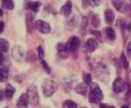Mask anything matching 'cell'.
Returning <instances> with one entry per match:
<instances>
[{"mask_svg":"<svg viewBox=\"0 0 131 108\" xmlns=\"http://www.w3.org/2000/svg\"><path fill=\"white\" fill-rule=\"evenodd\" d=\"M28 103H30L28 95H27V94H22V95L19 96L18 102H17V105H18L19 108H25V107H27V105H28Z\"/></svg>","mask_w":131,"mask_h":108,"instance_id":"cell-14","label":"cell"},{"mask_svg":"<svg viewBox=\"0 0 131 108\" xmlns=\"http://www.w3.org/2000/svg\"><path fill=\"white\" fill-rule=\"evenodd\" d=\"M36 28L41 32V34H49L50 32V25L45 21H37L36 22Z\"/></svg>","mask_w":131,"mask_h":108,"instance_id":"cell-7","label":"cell"},{"mask_svg":"<svg viewBox=\"0 0 131 108\" xmlns=\"http://www.w3.org/2000/svg\"><path fill=\"white\" fill-rule=\"evenodd\" d=\"M84 2L89 5H93V7H98L100 4V0H84Z\"/></svg>","mask_w":131,"mask_h":108,"instance_id":"cell-26","label":"cell"},{"mask_svg":"<svg viewBox=\"0 0 131 108\" xmlns=\"http://www.w3.org/2000/svg\"><path fill=\"white\" fill-rule=\"evenodd\" d=\"M58 89V85L54 80H50V79H46L42 81V93L45 96H51Z\"/></svg>","mask_w":131,"mask_h":108,"instance_id":"cell-2","label":"cell"},{"mask_svg":"<svg viewBox=\"0 0 131 108\" xmlns=\"http://www.w3.org/2000/svg\"><path fill=\"white\" fill-rule=\"evenodd\" d=\"M57 51H58V56H59L60 58H67L71 50H70L68 45H66V44H62V42H59V44L57 45Z\"/></svg>","mask_w":131,"mask_h":108,"instance_id":"cell-6","label":"cell"},{"mask_svg":"<svg viewBox=\"0 0 131 108\" xmlns=\"http://www.w3.org/2000/svg\"><path fill=\"white\" fill-rule=\"evenodd\" d=\"M126 88H127V84H126L122 79L117 77V79L113 81V91H114V93L119 94V93H122Z\"/></svg>","mask_w":131,"mask_h":108,"instance_id":"cell-5","label":"cell"},{"mask_svg":"<svg viewBox=\"0 0 131 108\" xmlns=\"http://www.w3.org/2000/svg\"><path fill=\"white\" fill-rule=\"evenodd\" d=\"M67 45H68V48H70L71 51H76V50L79 49V46H80V39L76 37V36H72V37L68 40Z\"/></svg>","mask_w":131,"mask_h":108,"instance_id":"cell-9","label":"cell"},{"mask_svg":"<svg viewBox=\"0 0 131 108\" xmlns=\"http://www.w3.org/2000/svg\"><path fill=\"white\" fill-rule=\"evenodd\" d=\"M127 50H128V54L131 56V42L128 44V46H127Z\"/></svg>","mask_w":131,"mask_h":108,"instance_id":"cell-30","label":"cell"},{"mask_svg":"<svg viewBox=\"0 0 131 108\" xmlns=\"http://www.w3.org/2000/svg\"><path fill=\"white\" fill-rule=\"evenodd\" d=\"M12 54H13V57H14L16 61H21V59L25 57V51H23V49H22L21 46H14Z\"/></svg>","mask_w":131,"mask_h":108,"instance_id":"cell-11","label":"cell"},{"mask_svg":"<svg viewBox=\"0 0 131 108\" xmlns=\"http://www.w3.org/2000/svg\"><path fill=\"white\" fill-rule=\"evenodd\" d=\"M2 5H3V9H8V10H12L14 8L13 0H2Z\"/></svg>","mask_w":131,"mask_h":108,"instance_id":"cell-17","label":"cell"},{"mask_svg":"<svg viewBox=\"0 0 131 108\" xmlns=\"http://www.w3.org/2000/svg\"><path fill=\"white\" fill-rule=\"evenodd\" d=\"M63 107H71V108H76L77 107V103L72 102V100H66L63 103Z\"/></svg>","mask_w":131,"mask_h":108,"instance_id":"cell-23","label":"cell"},{"mask_svg":"<svg viewBox=\"0 0 131 108\" xmlns=\"http://www.w3.org/2000/svg\"><path fill=\"white\" fill-rule=\"evenodd\" d=\"M60 13L63 16H70L72 13V2H71V0H67V2H66V4L60 9Z\"/></svg>","mask_w":131,"mask_h":108,"instance_id":"cell-12","label":"cell"},{"mask_svg":"<svg viewBox=\"0 0 131 108\" xmlns=\"http://www.w3.org/2000/svg\"><path fill=\"white\" fill-rule=\"evenodd\" d=\"M84 80H85V84H88V85L91 84V76L89 73H84Z\"/></svg>","mask_w":131,"mask_h":108,"instance_id":"cell-27","label":"cell"},{"mask_svg":"<svg viewBox=\"0 0 131 108\" xmlns=\"http://www.w3.org/2000/svg\"><path fill=\"white\" fill-rule=\"evenodd\" d=\"M103 91L100 90V88L96 85V84H93V86H91V90H90V98H89V100H90V103H93V104H100V102L103 100Z\"/></svg>","mask_w":131,"mask_h":108,"instance_id":"cell-1","label":"cell"},{"mask_svg":"<svg viewBox=\"0 0 131 108\" xmlns=\"http://www.w3.org/2000/svg\"><path fill=\"white\" fill-rule=\"evenodd\" d=\"M27 9H31L32 12H37L40 9V3L39 2H31L27 4Z\"/></svg>","mask_w":131,"mask_h":108,"instance_id":"cell-20","label":"cell"},{"mask_svg":"<svg viewBox=\"0 0 131 108\" xmlns=\"http://www.w3.org/2000/svg\"><path fill=\"white\" fill-rule=\"evenodd\" d=\"M126 102H127V105H131V89L128 85H127V93H126Z\"/></svg>","mask_w":131,"mask_h":108,"instance_id":"cell-24","label":"cell"},{"mask_svg":"<svg viewBox=\"0 0 131 108\" xmlns=\"http://www.w3.org/2000/svg\"><path fill=\"white\" fill-rule=\"evenodd\" d=\"M8 73H9V70L5 67V66H2V68H0V77H2V81H7L8 79Z\"/></svg>","mask_w":131,"mask_h":108,"instance_id":"cell-18","label":"cell"},{"mask_svg":"<svg viewBox=\"0 0 131 108\" xmlns=\"http://www.w3.org/2000/svg\"><path fill=\"white\" fill-rule=\"evenodd\" d=\"M121 63H122L123 68H128V62H127V59H126V56H125L123 53L121 54Z\"/></svg>","mask_w":131,"mask_h":108,"instance_id":"cell-25","label":"cell"},{"mask_svg":"<svg viewBox=\"0 0 131 108\" xmlns=\"http://www.w3.org/2000/svg\"><path fill=\"white\" fill-rule=\"evenodd\" d=\"M41 64H42V67H44V70H45V72H48V73H50V68H49V66L46 64V62L41 59Z\"/></svg>","mask_w":131,"mask_h":108,"instance_id":"cell-28","label":"cell"},{"mask_svg":"<svg viewBox=\"0 0 131 108\" xmlns=\"http://www.w3.org/2000/svg\"><path fill=\"white\" fill-rule=\"evenodd\" d=\"M96 48H98V41H96L94 37L88 39V41H86V50H88L89 53H93V51L96 50Z\"/></svg>","mask_w":131,"mask_h":108,"instance_id":"cell-10","label":"cell"},{"mask_svg":"<svg viewBox=\"0 0 131 108\" xmlns=\"http://www.w3.org/2000/svg\"><path fill=\"white\" fill-rule=\"evenodd\" d=\"M96 76L102 80V81H104V82H107L108 81V77H109V71H108V68H107V66L105 64H98V67H96Z\"/></svg>","mask_w":131,"mask_h":108,"instance_id":"cell-3","label":"cell"},{"mask_svg":"<svg viewBox=\"0 0 131 108\" xmlns=\"http://www.w3.org/2000/svg\"><path fill=\"white\" fill-rule=\"evenodd\" d=\"M89 21H90V25H91L94 28L99 27V25H100L99 16H98V14H95V13H90V14H89Z\"/></svg>","mask_w":131,"mask_h":108,"instance_id":"cell-13","label":"cell"},{"mask_svg":"<svg viewBox=\"0 0 131 108\" xmlns=\"http://www.w3.org/2000/svg\"><path fill=\"white\" fill-rule=\"evenodd\" d=\"M105 35H107V37L109 40H114L116 39V32H114V30L112 27H107L105 28Z\"/></svg>","mask_w":131,"mask_h":108,"instance_id":"cell-21","label":"cell"},{"mask_svg":"<svg viewBox=\"0 0 131 108\" xmlns=\"http://www.w3.org/2000/svg\"><path fill=\"white\" fill-rule=\"evenodd\" d=\"M112 4L114 5V8L121 12V13H125L127 10V4L125 0H112Z\"/></svg>","mask_w":131,"mask_h":108,"instance_id":"cell-8","label":"cell"},{"mask_svg":"<svg viewBox=\"0 0 131 108\" xmlns=\"http://www.w3.org/2000/svg\"><path fill=\"white\" fill-rule=\"evenodd\" d=\"M0 26H2V30H0V31L3 32V31H4V22H2V25H0Z\"/></svg>","mask_w":131,"mask_h":108,"instance_id":"cell-31","label":"cell"},{"mask_svg":"<svg viewBox=\"0 0 131 108\" xmlns=\"http://www.w3.org/2000/svg\"><path fill=\"white\" fill-rule=\"evenodd\" d=\"M75 90H76V93H79L80 95H85L86 91H88V88H86L85 84H80V85H77V86L75 88Z\"/></svg>","mask_w":131,"mask_h":108,"instance_id":"cell-19","label":"cell"},{"mask_svg":"<svg viewBox=\"0 0 131 108\" xmlns=\"http://www.w3.org/2000/svg\"><path fill=\"white\" fill-rule=\"evenodd\" d=\"M0 44H2V50H3V53L8 51V46H9V44H8V41H7L5 39H2V40H0Z\"/></svg>","mask_w":131,"mask_h":108,"instance_id":"cell-22","label":"cell"},{"mask_svg":"<svg viewBox=\"0 0 131 108\" xmlns=\"http://www.w3.org/2000/svg\"><path fill=\"white\" fill-rule=\"evenodd\" d=\"M27 95H28V99H30V103L32 105H37L39 104V94H37V90H36V86H30L28 90H27Z\"/></svg>","mask_w":131,"mask_h":108,"instance_id":"cell-4","label":"cell"},{"mask_svg":"<svg viewBox=\"0 0 131 108\" xmlns=\"http://www.w3.org/2000/svg\"><path fill=\"white\" fill-rule=\"evenodd\" d=\"M4 91H5V98L7 99H12V96L16 93V88H13L12 85H7V88H5Z\"/></svg>","mask_w":131,"mask_h":108,"instance_id":"cell-16","label":"cell"},{"mask_svg":"<svg viewBox=\"0 0 131 108\" xmlns=\"http://www.w3.org/2000/svg\"><path fill=\"white\" fill-rule=\"evenodd\" d=\"M37 53H39V57L42 59L44 58V49H42V46H39L37 48Z\"/></svg>","mask_w":131,"mask_h":108,"instance_id":"cell-29","label":"cell"},{"mask_svg":"<svg viewBox=\"0 0 131 108\" xmlns=\"http://www.w3.org/2000/svg\"><path fill=\"white\" fill-rule=\"evenodd\" d=\"M104 18H105V22L108 23V25H111L113 21H114V13H113V10L112 9H105V12H104Z\"/></svg>","mask_w":131,"mask_h":108,"instance_id":"cell-15","label":"cell"}]
</instances>
